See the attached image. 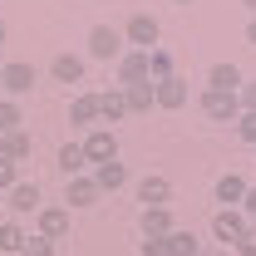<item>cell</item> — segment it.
Segmentation results:
<instances>
[{"label": "cell", "instance_id": "cell-1", "mask_svg": "<svg viewBox=\"0 0 256 256\" xmlns=\"http://www.w3.org/2000/svg\"><path fill=\"white\" fill-rule=\"evenodd\" d=\"M124 30H114V25H94L89 30V60H104V64H118L124 60Z\"/></svg>", "mask_w": 256, "mask_h": 256}, {"label": "cell", "instance_id": "cell-2", "mask_svg": "<svg viewBox=\"0 0 256 256\" xmlns=\"http://www.w3.org/2000/svg\"><path fill=\"white\" fill-rule=\"evenodd\" d=\"M34 89V64H25V60H15V64H0V94L5 98H20Z\"/></svg>", "mask_w": 256, "mask_h": 256}, {"label": "cell", "instance_id": "cell-3", "mask_svg": "<svg viewBox=\"0 0 256 256\" xmlns=\"http://www.w3.org/2000/svg\"><path fill=\"white\" fill-rule=\"evenodd\" d=\"M158 40H162V25L153 15H133L124 25V44L128 50H143V54H148V50H158Z\"/></svg>", "mask_w": 256, "mask_h": 256}, {"label": "cell", "instance_id": "cell-4", "mask_svg": "<svg viewBox=\"0 0 256 256\" xmlns=\"http://www.w3.org/2000/svg\"><path fill=\"white\" fill-rule=\"evenodd\" d=\"M79 148H84L89 168H98V162H114V158H118V138H114V128H89V138H84Z\"/></svg>", "mask_w": 256, "mask_h": 256}, {"label": "cell", "instance_id": "cell-5", "mask_svg": "<svg viewBox=\"0 0 256 256\" xmlns=\"http://www.w3.org/2000/svg\"><path fill=\"white\" fill-rule=\"evenodd\" d=\"M5 207H10L15 217H30V212H40V207H44V192H40V182H25V178H20L15 188L5 192Z\"/></svg>", "mask_w": 256, "mask_h": 256}, {"label": "cell", "instance_id": "cell-6", "mask_svg": "<svg viewBox=\"0 0 256 256\" xmlns=\"http://www.w3.org/2000/svg\"><path fill=\"white\" fill-rule=\"evenodd\" d=\"M202 114H207L212 124H236V118H242V98L236 94H212V89H207V94H202Z\"/></svg>", "mask_w": 256, "mask_h": 256}, {"label": "cell", "instance_id": "cell-7", "mask_svg": "<svg viewBox=\"0 0 256 256\" xmlns=\"http://www.w3.org/2000/svg\"><path fill=\"white\" fill-rule=\"evenodd\" d=\"M34 236H44V242H64L69 236V207H40L34 212Z\"/></svg>", "mask_w": 256, "mask_h": 256}, {"label": "cell", "instance_id": "cell-8", "mask_svg": "<svg viewBox=\"0 0 256 256\" xmlns=\"http://www.w3.org/2000/svg\"><path fill=\"white\" fill-rule=\"evenodd\" d=\"M153 104H158V108H172V114L188 108V79H182V74L158 79V84H153Z\"/></svg>", "mask_w": 256, "mask_h": 256}, {"label": "cell", "instance_id": "cell-9", "mask_svg": "<svg viewBox=\"0 0 256 256\" xmlns=\"http://www.w3.org/2000/svg\"><path fill=\"white\" fill-rule=\"evenodd\" d=\"M114 74H118V89L148 84V54H143V50H124V60L114 64Z\"/></svg>", "mask_w": 256, "mask_h": 256}, {"label": "cell", "instance_id": "cell-10", "mask_svg": "<svg viewBox=\"0 0 256 256\" xmlns=\"http://www.w3.org/2000/svg\"><path fill=\"white\" fill-rule=\"evenodd\" d=\"M242 79H246V74H242L232 60H217L212 69H207V89H212V94H236Z\"/></svg>", "mask_w": 256, "mask_h": 256}, {"label": "cell", "instance_id": "cell-11", "mask_svg": "<svg viewBox=\"0 0 256 256\" xmlns=\"http://www.w3.org/2000/svg\"><path fill=\"white\" fill-rule=\"evenodd\" d=\"M50 74H54V84H84V74H89V60L84 54H54V64H50Z\"/></svg>", "mask_w": 256, "mask_h": 256}, {"label": "cell", "instance_id": "cell-12", "mask_svg": "<svg viewBox=\"0 0 256 256\" xmlns=\"http://www.w3.org/2000/svg\"><path fill=\"white\" fill-rule=\"evenodd\" d=\"M138 202H143V207H168V202H172V182H168L162 172H148V178L138 182Z\"/></svg>", "mask_w": 256, "mask_h": 256}, {"label": "cell", "instance_id": "cell-13", "mask_svg": "<svg viewBox=\"0 0 256 256\" xmlns=\"http://www.w3.org/2000/svg\"><path fill=\"white\" fill-rule=\"evenodd\" d=\"M98 197H104V192H98V182L89 178V172L69 178V188H64V202H69V207H94Z\"/></svg>", "mask_w": 256, "mask_h": 256}, {"label": "cell", "instance_id": "cell-14", "mask_svg": "<svg viewBox=\"0 0 256 256\" xmlns=\"http://www.w3.org/2000/svg\"><path fill=\"white\" fill-rule=\"evenodd\" d=\"M242 232H246V217H242L236 207H222V212L212 217V236H217V242H232V246H236Z\"/></svg>", "mask_w": 256, "mask_h": 256}, {"label": "cell", "instance_id": "cell-15", "mask_svg": "<svg viewBox=\"0 0 256 256\" xmlns=\"http://www.w3.org/2000/svg\"><path fill=\"white\" fill-rule=\"evenodd\" d=\"M118 118H128V98H124V89L114 84V89L98 94V124H118Z\"/></svg>", "mask_w": 256, "mask_h": 256}, {"label": "cell", "instance_id": "cell-16", "mask_svg": "<svg viewBox=\"0 0 256 256\" xmlns=\"http://www.w3.org/2000/svg\"><path fill=\"white\" fill-rule=\"evenodd\" d=\"M30 133H25V128H15V133H0V158L5 162H25L30 158Z\"/></svg>", "mask_w": 256, "mask_h": 256}, {"label": "cell", "instance_id": "cell-17", "mask_svg": "<svg viewBox=\"0 0 256 256\" xmlns=\"http://www.w3.org/2000/svg\"><path fill=\"white\" fill-rule=\"evenodd\" d=\"M69 124L98 128V94H74V104H69Z\"/></svg>", "mask_w": 256, "mask_h": 256}, {"label": "cell", "instance_id": "cell-18", "mask_svg": "<svg viewBox=\"0 0 256 256\" xmlns=\"http://www.w3.org/2000/svg\"><path fill=\"white\" fill-rule=\"evenodd\" d=\"M89 178L98 182V192H118V188L128 182V168H124L118 158H114V162H98V168L89 172Z\"/></svg>", "mask_w": 256, "mask_h": 256}, {"label": "cell", "instance_id": "cell-19", "mask_svg": "<svg viewBox=\"0 0 256 256\" xmlns=\"http://www.w3.org/2000/svg\"><path fill=\"white\" fill-rule=\"evenodd\" d=\"M242 197H246V178L242 172H222L217 178V202L222 207H242Z\"/></svg>", "mask_w": 256, "mask_h": 256}, {"label": "cell", "instance_id": "cell-20", "mask_svg": "<svg viewBox=\"0 0 256 256\" xmlns=\"http://www.w3.org/2000/svg\"><path fill=\"white\" fill-rule=\"evenodd\" d=\"M168 232H178L172 212L168 207H143V236H168Z\"/></svg>", "mask_w": 256, "mask_h": 256}, {"label": "cell", "instance_id": "cell-21", "mask_svg": "<svg viewBox=\"0 0 256 256\" xmlns=\"http://www.w3.org/2000/svg\"><path fill=\"white\" fill-rule=\"evenodd\" d=\"M172 74H178V60H172V50H148V79H153V84H158V79H172Z\"/></svg>", "mask_w": 256, "mask_h": 256}, {"label": "cell", "instance_id": "cell-22", "mask_svg": "<svg viewBox=\"0 0 256 256\" xmlns=\"http://www.w3.org/2000/svg\"><path fill=\"white\" fill-rule=\"evenodd\" d=\"M54 162H60V172H64V178H79V172L89 168V158H84V148H79V143H64Z\"/></svg>", "mask_w": 256, "mask_h": 256}, {"label": "cell", "instance_id": "cell-23", "mask_svg": "<svg viewBox=\"0 0 256 256\" xmlns=\"http://www.w3.org/2000/svg\"><path fill=\"white\" fill-rule=\"evenodd\" d=\"M124 98H128V114H148V108H158V104H153V79H148V84H128Z\"/></svg>", "mask_w": 256, "mask_h": 256}, {"label": "cell", "instance_id": "cell-24", "mask_svg": "<svg viewBox=\"0 0 256 256\" xmlns=\"http://www.w3.org/2000/svg\"><path fill=\"white\" fill-rule=\"evenodd\" d=\"M25 236H30V232H25L20 222H0V252H5V256H20Z\"/></svg>", "mask_w": 256, "mask_h": 256}, {"label": "cell", "instance_id": "cell-25", "mask_svg": "<svg viewBox=\"0 0 256 256\" xmlns=\"http://www.w3.org/2000/svg\"><path fill=\"white\" fill-rule=\"evenodd\" d=\"M20 124H25V114H20V104H15V98H0V133H15Z\"/></svg>", "mask_w": 256, "mask_h": 256}, {"label": "cell", "instance_id": "cell-26", "mask_svg": "<svg viewBox=\"0 0 256 256\" xmlns=\"http://www.w3.org/2000/svg\"><path fill=\"white\" fill-rule=\"evenodd\" d=\"M168 246H172V256H197V236L178 226V232H168Z\"/></svg>", "mask_w": 256, "mask_h": 256}, {"label": "cell", "instance_id": "cell-27", "mask_svg": "<svg viewBox=\"0 0 256 256\" xmlns=\"http://www.w3.org/2000/svg\"><path fill=\"white\" fill-rule=\"evenodd\" d=\"M236 138H242V143H256V108H242V118H236Z\"/></svg>", "mask_w": 256, "mask_h": 256}, {"label": "cell", "instance_id": "cell-28", "mask_svg": "<svg viewBox=\"0 0 256 256\" xmlns=\"http://www.w3.org/2000/svg\"><path fill=\"white\" fill-rule=\"evenodd\" d=\"M20 256H54V242H44V236H25Z\"/></svg>", "mask_w": 256, "mask_h": 256}, {"label": "cell", "instance_id": "cell-29", "mask_svg": "<svg viewBox=\"0 0 256 256\" xmlns=\"http://www.w3.org/2000/svg\"><path fill=\"white\" fill-rule=\"evenodd\" d=\"M15 182H20V162H5V158H0V192H10Z\"/></svg>", "mask_w": 256, "mask_h": 256}, {"label": "cell", "instance_id": "cell-30", "mask_svg": "<svg viewBox=\"0 0 256 256\" xmlns=\"http://www.w3.org/2000/svg\"><path fill=\"white\" fill-rule=\"evenodd\" d=\"M143 256H172L168 236H143Z\"/></svg>", "mask_w": 256, "mask_h": 256}, {"label": "cell", "instance_id": "cell-31", "mask_svg": "<svg viewBox=\"0 0 256 256\" xmlns=\"http://www.w3.org/2000/svg\"><path fill=\"white\" fill-rule=\"evenodd\" d=\"M236 256H256V226H246V232L236 236Z\"/></svg>", "mask_w": 256, "mask_h": 256}, {"label": "cell", "instance_id": "cell-32", "mask_svg": "<svg viewBox=\"0 0 256 256\" xmlns=\"http://www.w3.org/2000/svg\"><path fill=\"white\" fill-rule=\"evenodd\" d=\"M242 217H246V226H256V188H246V197H242V207H236Z\"/></svg>", "mask_w": 256, "mask_h": 256}, {"label": "cell", "instance_id": "cell-33", "mask_svg": "<svg viewBox=\"0 0 256 256\" xmlns=\"http://www.w3.org/2000/svg\"><path fill=\"white\" fill-rule=\"evenodd\" d=\"M236 98H242V108H256V79H242Z\"/></svg>", "mask_w": 256, "mask_h": 256}, {"label": "cell", "instance_id": "cell-34", "mask_svg": "<svg viewBox=\"0 0 256 256\" xmlns=\"http://www.w3.org/2000/svg\"><path fill=\"white\" fill-rule=\"evenodd\" d=\"M246 44H256V15L246 20Z\"/></svg>", "mask_w": 256, "mask_h": 256}, {"label": "cell", "instance_id": "cell-35", "mask_svg": "<svg viewBox=\"0 0 256 256\" xmlns=\"http://www.w3.org/2000/svg\"><path fill=\"white\" fill-rule=\"evenodd\" d=\"M5 40H10V30H5V20H0V44H5Z\"/></svg>", "mask_w": 256, "mask_h": 256}, {"label": "cell", "instance_id": "cell-36", "mask_svg": "<svg viewBox=\"0 0 256 256\" xmlns=\"http://www.w3.org/2000/svg\"><path fill=\"white\" fill-rule=\"evenodd\" d=\"M242 5H246V10H252V15H256V0H242Z\"/></svg>", "mask_w": 256, "mask_h": 256}, {"label": "cell", "instance_id": "cell-37", "mask_svg": "<svg viewBox=\"0 0 256 256\" xmlns=\"http://www.w3.org/2000/svg\"><path fill=\"white\" fill-rule=\"evenodd\" d=\"M172 5H192V0H172Z\"/></svg>", "mask_w": 256, "mask_h": 256}, {"label": "cell", "instance_id": "cell-38", "mask_svg": "<svg viewBox=\"0 0 256 256\" xmlns=\"http://www.w3.org/2000/svg\"><path fill=\"white\" fill-rule=\"evenodd\" d=\"M0 207H5V192H0Z\"/></svg>", "mask_w": 256, "mask_h": 256}, {"label": "cell", "instance_id": "cell-39", "mask_svg": "<svg viewBox=\"0 0 256 256\" xmlns=\"http://www.w3.org/2000/svg\"><path fill=\"white\" fill-rule=\"evenodd\" d=\"M197 256H202V252H197Z\"/></svg>", "mask_w": 256, "mask_h": 256}, {"label": "cell", "instance_id": "cell-40", "mask_svg": "<svg viewBox=\"0 0 256 256\" xmlns=\"http://www.w3.org/2000/svg\"><path fill=\"white\" fill-rule=\"evenodd\" d=\"M252 148H256V143H252Z\"/></svg>", "mask_w": 256, "mask_h": 256}]
</instances>
